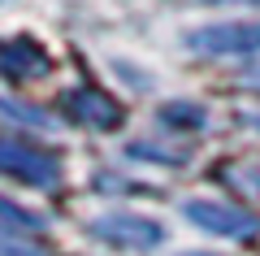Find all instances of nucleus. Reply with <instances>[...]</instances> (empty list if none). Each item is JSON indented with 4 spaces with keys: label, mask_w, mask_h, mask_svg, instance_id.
Wrapping results in <instances>:
<instances>
[{
    "label": "nucleus",
    "mask_w": 260,
    "mask_h": 256,
    "mask_svg": "<svg viewBox=\"0 0 260 256\" xmlns=\"http://www.w3.org/2000/svg\"><path fill=\"white\" fill-rule=\"evenodd\" d=\"M91 235L100 243H113V247H130V252H152L160 247L165 239V226L152 217H139V213H104V217L91 221Z\"/></svg>",
    "instance_id": "1"
},
{
    "label": "nucleus",
    "mask_w": 260,
    "mask_h": 256,
    "mask_svg": "<svg viewBox=\"0 0 260 256\" xmlns=\"http://www.w3.org/2000/svg\"><path fill=\"white\" fill-rule=\"evenodd\" d=\"M0 174H13L30 187H56L61 183V165H56V156L30 148L26 139L0 135Z\"/></svg>",
    "instance_id": "2"
},
{
    "label": "nucleus",
    "mask_w": 260,
    "mask_h": 256,
    "mask_svg": "<svg viewBox=\"0 0 260 256\" xmlns=\"http://www.w3.org/2000/svg\"><path fill=\"white\" fill-rule=\"evenodd\" d=\"M186 221H195L200 230L208 235H225V239H251L260 230V217L239 204H225V200H186L182 204Z\"/></svg>",
    "instance_id": "3"
},
{
    "label": "nucleus",
    "mask_w": 260,
    "mask_h": 256,
    "mask_svg": "<svg viewBox=\"0 0 260 256\" xmlns=\"http://www.w3.org/2000/svg\"><path fill=\"white\" fill-rule=\"evenodd\" d=\"M191 52L208 56H234V52H260V22H217V26H200L186 35Z\"/></svg>",
    "instance_id": "4"
},
{
    "label": "nucleus",
    "mask_w": 260,
    "mask_h": 256,
    "mask_svg": "<svg viewBox=\"0 0 260 256\" xmlns=\"http://www.w3.org/2000/svg\"><path fill=\"white\" fill-rule=\"evenodd\" d=\"M65 109H70V118L83 122V126L91 130H113L121 122V104L113 100V96L95 92V87H78V92L65 96Z\"/></svg>",
    "instance_id": "5"
},
{
    "label": "nucleus",
    "mask_w": 260,
    "mask_h": 256,
    "mask_svg": "<svg viewBox=\"0 0 260 256\" xmlns=\"http://www.w3.org/2000/svg\"><path fill=\"white\" fill-rule=\"evenodd\" d=\"M0 70L9 74V78H44L52 70V56L35 44V39H9V44H0Z\"/></svg>",
    "instance_id": "6"
},
{
    "label": "nucleus",
    "mask_w": 260,
    "mask_h": 256,
    "mask_svg": "<svg viewBox=\"0 0 260 256\" xmlns=\"http://www.w3.org/2000/svg\"><path fill=\"white\" fill-rule=\"evenodd\" d=\"M160 122H165V126H182V130H200L208 122V113H204V104L178 100V104H165V109H160Z\"/></svg>",
    "instance_id": "7"
},
{
    "label": "nucleus",
    "mask_w": 260,
    "mask_h": 256,
    "mask_svg": "<svg viewBox=\"0 0 260 256\" xmlns=\"http://www.w3.org/2000/svg\"><path fill=\"white\" fill-rule=\"evenodd\" d=\"M0 256H48V247L35 243L30 235H22V230H5L0 226Z\"/></svg>",
    "instance_id": "8"
},
{
    "label": "nucleus",
    "mask_w": 260,
    "mask_h": 256,
    "mask_svg": "<svg viewBox=\"0 0 260 256\" xmlns=\"http://www.w3.org/2000/svg\"><path fill=\"white\" fill-rule=\"evenodd\" d=\"M0 221L13 226V230H44V217H39V213L22 209V204H13V200H5V195H0Z\"/></svg>",
    "instance_id": "9"
},
{
    "label": "nucleus",
    "mask_w": 260,
    "mask_h": 256,
    "mask_svg": "<svg viewBox=\"0 0 260 256\" xmlns=\"http://www.w3.org/2000/svg\"><path fill=\"white\" fill-rule=\"evenodd\" d=\"M0 118L26 122V126H52V122H48V113H39V109H26V104H18V100H0Z\"/></svg>",
    "instance_id": "10"
},
{
    "label": "nucleus",
    "mask_w": 260,
    "mask_h": 256,
    "mask_svg": "<svg viewBox=\"0 0 260 256\" xmlns=\"http://www.w3.org/2000/svg\"><path fill=\"white\" fill-rule=\"evenodd\" d=\"M130 156H152V161H165V165H182L186 161L182 148H160V144H130Z\"/></svg>",
    "instance_id": "11"
},
{
    "label": "nucleus",
    "mask_w": 260,
    "mask_h": 256,
    "mask_svg": "<svg viewBox=\"0 0 260 256\" xmlns=\"http://www.w3.org/2000/svg\"><path fill=\"white\" fill-rule=\"evenodd\" d=\"M204 5H260V0H204Z\"/></svg>",
    "instance_id": "12"
},
{
    "label": "nucleus",
    "mask_w": 260,
    "mask_h": 256,
    "mask_svg": "<svg viewBox=\"0 0 260 256\" xmlns=\"http://www.w3.org/2000/svg\"><path fill=\"white\" fill-rule=\"evenodd\" d=\"M243 82H247V87H260V70H251V74H243Z\"/></svg>",
    "instance_id": "13"
},
{
    "label": "nucleus",
    "mask_w": 260,
    "mask_h": 256,
    "mask_svg": "<svg viewBox=\"0 0 260 256\" xmlns=\"http://www.w3.org/2000/svg\"><path fill=\"white\" fill-rule=\"evenodd\" d=\"M247 122H251V126H260V113H251V118H247Z\"/></svg>",
    "instance_id": "14"
},
{
    "label": "nucleus",
    "mask_w": 260,
    "mask_h": 256,
    "mask_svg": "<svg viewBox=\"0 0 260 256\" xmlns=\"http://www.w3.org/2000/svg\"><path fill=\"white\" fill-rule=\"evenodd\" d=\"M186 256H208V252H186Z\"/></svg>",
    "instance_id": "15"
}]
</instances>
